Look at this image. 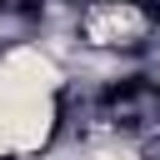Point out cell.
<instances>
[{"label": "cell", "instance_id": "cell-3", "mask_svg": "<svg viewBox=\"0 0 160 160\" xmlns=\"http://www.w3.org/2000/svg\"><path fill=\"white\" fill-rule=\"evenodd\" d=\"M85 160H140V155H135L130 145H120V140H115V145H100V150H90Z\"/></svg>", "mask_w": 160, "mask_h": 160}, {"label": "cell", "instance_id": "cell-2", "mask_svg": "<svg viewBox=\"0 0 160 160\" xmlns=\"http://www.w3.org/2000/svg\"><path fill=\"white\" fill-rule=\"evenodd\" d=\"M150 35V15L135 0H90L80 10V45L90 50H130Z\"/></svg>", "mask_w": 160, "mask_h": 160}, {"label": "cell", "instance_id": "cell-1", "mask_svg": "<svg viewBox=\"0 0 160 160\" xmlns=\"http://www.w3.org/2000/svg\"><path fill=\"white\" fill-rule=\"evenodd\" d=\"M55 95H40L30 85H20L5 65H0V160H30L50 145L55 135Z\"/></svg>", "mask_w": 160, "mask_h": 160}]
</instances>
